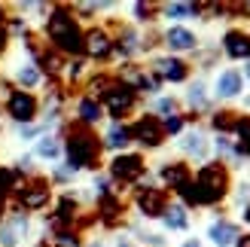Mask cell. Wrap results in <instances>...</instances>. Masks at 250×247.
<instances>
[{
  "label": "cell",
  "mask_w": 250,
  "mask_h": 247,
  "mask_svg": "<svg viewBox=\"0 0 250 247\" xmlns=\"http://www.w3.org/2000/svg\"><path fill=\"white\" fill-rule=\"evenodd\" d=\"M98 101H101V107H104L107 122H131L144 110V98L134 89H128L125 82H119V80H113V85H110Z\"/></svg>",
  "instance_id": "8"
},
{
  "label": "cell",
  "mask_w": 250,
  "mask_h": 247,
  "mask_svg": "<svg viewBox=\"0 0 250 247\" xmlns=\"http://www.w3.org/2000/svg\"><path fill=\"white\" fill-rule=\"evenodd\" d=\"M192 223H195V217H192V211L186 205H180L177 199H171V205L165 207V214L159 217V226H162V232L171 238V235H189L192 232Z\"/></svg>",
  "instance_id": "20"
},
{
  "label": "cell",
  "mask_w": 250,
  "mask_h": 247,
  "mask_svg": "<svg viewBox=\"0 0 250 247\" xmlns=\"http://www.w3.org/2000/svg\"><path fill=\"white\" fill-rule=\"evenodd\" d=\"M159 21H165V24H189V21H198V3H192V0H162Z\"/></svg>",
  "instance_id": "22"
},
{
  "label": "cell",
  "mask_w": 250,
  "mask_h": 247,
  "mask_svg": "<svg viewBox=\"0 0 250 247\" xmlns=\"http://www.w3.org/2000/svg\"><path fill=\"white\" fill-rule=\"evenodd\" d=\"M208 82H210V95H214L217 107H232V104H238L247 95V82L241 77L238 64H223Z\"/></svg>",
  "instance_id": "11"
},
{
  "label": "cell",
  "mask_w": 250,
  "mask_h": 247,
  "mask_svg": "<svg viewBox=\"0 0 250 247\" xmlns=\"http://www.w3.org/2000/svg\"><path fill=\"white\" fill-rule=\"evenodd\" d=\"M37 31H40L43 43H46L49 49H55L58 55H64V58L83 55V34H85V28L77 21L70 3H52L46 21H43Z\"/></svg>",
  "instance_id": "3"
},
{
  "label": "cell",
  "mask_w": 250,
  "mask_h": 247,
  "mask_svg": "<svg viewBox=\"0 0 250 247\" xmlns=\"http://www.w3.org/2000/svg\"><path fill=\"white\" fill-rule=\"evenodd\" d=\"M55 195L58 192L52 189V183L46 180V174H37V177H24L19 183L16 192H12V199H9V205L16 207V211L28 214V217H43V214H49Z\"/></svg>",
  "instance_id": "6"
},
{
  "label": "cell",
  "mask_w": 250,
  "mask_h": 247,
  "mask_svg": "<svg viewBox=\"0 0 250 247\" xmlns=\"http://www.w3.org/2000/svg\"><path fill=\"white\" fill-rule=\"evenodd\" d=\"M0 77H3V70H0Z\"/></svg>",
  "instance_id": "37"
},
{
  "label": "cell",
  "mask_w": 250,
  "mask_h": 247,
  "mask_svg": "<svg viewBox=\"0 0 250 247\" xmlns=\"http://www.w3.org/2000/svg\"><path fill=\"white\" fill-rule=\"evenodd\" d=\"M98 134H101L104 156H116V153H128V150H134V146H131L128 122H104V128L98 131Z\"/></svg>",
  "instance_id": "21"
},
{
  "label": "cell",
  "mask_w": 250,
  "mask_h": 247,
  "mask_svg": "<svg viewBox=\"0 0 250 247\" xmlns=\"http://www.w3.org/2000/svg\"><path fill=\"white\" fill-rule=\"evenodd\" d=\"M146 113H153L159 122H165L171 116H180L183 113V104H180V95H174V92H162L156 98H149V104L144 107Z\"/></svg>",
  "instance_id": "24"
},
{
  "label": "cell",
  "mask_w": 250,
  "mask_h": 247,
  "mask_svg": "<svg viewBox=\"0 0 250 247\" xmlns=\"http://www.w3.org/2000/svg\"><path fill=\"white\" fill-rule=\"evenodd\" d=\"M67 119L77 122V125H83V128H92V131H101L104 122H107L101 101H98V98H92V95H85V92H77V95H73V101H70V107H67Z\"/></svg>",
  "instance_id": "17"
},
{
  "label": "cell",
  "mask_w": 250,
  "mask_h": 247,
  "mask_svg": "<svg viewBox=\"0 0 250 247\" xmlns=\"http://www.w3.org/2000/svg\"><path fill=\"white\" fill-rule=\"evenodd\" d=\"M159 6L162 0L156 3V0H137V3H128V19L134 28L141 31H149V28H159Z\"/></svg>",
  "instance_id": "23"
},
{
  "label": "cell",
  "mask_w": 250,
  "mask_h": 247,
  "mask_svg": "<svg viewBox=\"0 0 250 247\" xmlns=\"http://www.w3.org/2000/svg\"><path fill=\"white\" fill-rule=\"evenodd\" d=\"M61 138H64V162L83 177H92L98 171H104V146H101V134L92 128H83L77 122H64L61 128Z\"/></svg>",
  "instance_id": "2"
},
{
  "label": "cell",
  "mask_w": 250,
  "mask_h": 247,
  "mask_svg": "<svg viewBox=\"0 0 250 247\" xmlns=\"http://www.w3.org/2000/svg\"><path fill=\"white\" fill-rule=\"evenodd\" d=\"M83 58L92 61L95 67H110L113 64V34L104 21L89 24L83 34Z\"/></svg>",
  "instance_id": "14"
},
{
  "label": "cell",
  "mask_w": 250,
  "mask_h": 247,
  "mask_svg": "<svg viewBox=\"0 0 250 247\" xmlns=\"http://www.w3.org/2000/svg\"><path fill=\"white\" fill-rule=\"evenodd\" d=\"M149 171H153V177H156L159 186L165 192H171V195H177L186 183L192 180V165H186L183 159H177V156H165L162 162L149 165Z\"/></svg>",
  "instance_id": "16"
},
{
  "label": "cell",
  "mask_w": 250,
  "mask_h": 247,
  "mask_svg": "<svg viewBox=\"0 0 250 247\" xmlns=\"http://www.w3.org/2000/svg\"><path fill=\"white\" fill-rule=\"evenodd\" d=\"M144 64L162 80V85H186V82L195 77V70H192V64H189V58H177V55H168V52H156V55H149Z\"/></svg>",
  "instance_id": "15"
},
{
  "label": "cell",
  "mask_w": 250,
  "mask_h": 247,
  "mask_svg": "<svg viewBox=\"0 0 250 247\" xmlns=\"http://www.w3.org/2000/svg\"><path fill=\"white\" fill-rule=\"evenodd\" d=\"M241 77H244V82L250 85V58L244 61V64H241Z\"/></svg>",
  "instance_id": "34"
},
{
  "label": "cell",
  "mask_w": 250,
  "mask_h": 247,
  "mask_svg": "<svg viewBox=\"0 0 250 247\" xmlns=\"http://www.w3.org/2000/svg\"><path fill=\"white\" fill-rule=\"evenodd\" d=\"M220 55L232 61V64H244V61L250 58V31L244 28V24H229L226 31L220 34Z\"/></svg>",
  "instance_id": "18"
},
{
  "label": "cell",
  "mask_w": 250,
  "mask_h": 247,
  "mask_svg": "<svg viewBox=\"0 0 250 247\" xmlns=\"http://www.w3.org/2000/svg\"><path fill=\"white\" fill-rule=\"evenodd\" d=\"M238 119H241V110H235V107H217L214 113L205 119V128L210 134H232L235 125H238Z\"/></svg>",
  "instance_id": "25"
},
{
  "label": "cell",
  "mask_w": 250,
  "mask_h": 247,
  "mask_svg": "<svg viewBox=\"0 0 250 247\" xmlns=\"http://www.w3.org/2000/svg\"><path fill=\"white\" fill-rule=\"evenodd\" d=\"M202 34L192 24H162L159 28V49L177 58H192L202 49Z\"/></svg>",
  "instance_id": "10"
},
{
  "label": "cell",
  "mask_w": 250,
  "mask_h": 247,
  "mask_svg": "<svg viewBox=\"0 0 250 247\" xmlns=\"http://www.w3.org/2000/svg\"><path fill=\"white\" fill-rule=\"evenodd\" d=\"M232 141H235V146H238V153L250 162V116L247 113H241L238 125H235V131H232Z\"/></svg>",
  "instance_id": "28"
},
{
  "label": "cell",
  "mask_w": 250,
  "mask_h": 247,
  "mask_svg": "<svg viewBox=\"0 0 250 247\" xmlns=\"http://www.w3.org/2000/svg\"><path fill=\"white\" fill-rule=\"evenodd\" d=\"M235 247H250V232H244V235L238 238V244H235Z\"/></svg>",
  "instance_id": "35"
},
{
  "label": "cell",
  "mask_w": 250,
  "mask_h": 247,
  "mask_svg": "<svg viewBox=\"0 0 250 247\" xmlns=\"http://www.w3.org/2000/svg\"><path fill=\"white\" fill-rule=\"evenodd\" d=\"M238 223H241V226H247V232H250V205H247L244 211L238 214Z\"/></svg>",
  "instance_id": "32"
},
{
  "label": "cell",
  "mask_w": 250,
  "mask_h": 247,
  "mask_svg": "<svg viewBox=\"0 0 250 247\" xmlns=\"http://www.w3.org/2000/svg\"><path fill=\"white\" fill-rule=\"evenodd\" d=\"M6 19H9V3H0V28L6 24Z\"/></svg>",
  "instance_id": "33"
},
{
  "label": "cell",
  "mask_w": 250,
  "mask_h": 247,
  "mask_svg": "<svg viewBox=\"0 0 250 247\" xmlns=\"http://www.w3.org/2000/svg\"><path fill=\"white\" fill-rule=\"evenodd\" d=\"M110 241H113V247H141V244H137V241H134V238H131L125 229H119V232H110Z\"/></svg>",
  "instance_id": "29"
},
{
  "label": "cell",
  "mask_w": 250,
  "mask_h": 247,
  "mask_svg": "<svg viewBox=\"0 0 250 247\" xmlns=\"http://www.w3.org/2000/svg\"><path fill=\"white\" fill-rule=\"evenodd\" d=\"M128 131H131V146H134L137 153H144V156L162 153L171 144L165 128H162V122L153 113H146V110H141V113L128 122Z\"/></svg>",
  "instance_id": "9"
},
{
  "label": "cell",
  "mask_w": 250,
  "mask_h": 247,
  "mask_svg": "<svg viewBox=\"0 0 250 247\" xmlns=\"http://www.w3.org/2000/svg\"><path fill=\"white\" fill-rule=\"evenodd\" d=\"M40 134H46V125L40 119L31 122V125H16V128H9V144H19V146H31Z\"/></svg>",
  "instance_id": "26"
},
{
  "label": "cell",
  "mask_w": 250,
  "mask_h": 247,
  "mask_svg": "<svg viewBox=\"0 0 250 247\" xmlns=\"http://www.w3.org/2000/svg\"><path fill=\"white\" fill-rule=\"evenodd\" d=\"M174 247H205V241L198 238V235H186L180 244H174Z\"/></svg>",
  "instance_id": "31"
},
{
  "label": "cell",
  "mask_w": 250,
  "mask_h": 247,
  "mask_svg": "<svg viewBox=\"0 0 250 247\" xmlns=\"http://www.w3.org/2000/svg\"><path fill=\"white\" fill-rule=\"evenodd\" d=\"M244 235V226L238 223V217L226 214V207H217V211H210L208 223H205V238L210 247H235L238 238Z\"/></svg>",
  "instance_id": "13"
},
{
  "label": "cell",
  "mask_w": 250,
  "mask_h": 247,
  "mask_svg": "<svg viewBox=\"0 0 250 247\" xmlns=\"http://www.w3.org/2000/svg\"><path fill=\"white\" fill-rule=\"evenodd\" d=\"M180 104H183V113L192 122H205L210 113H214L217 104H214V95H210L208 77H192L186 82L183 92H180Z\"/></svg>",
  "instance_id": "12"
},
{
  "label": "cell",
  "mask_w": 250,
  "mask_h": 247,
  "mask_svg": "<svg viewBox=\"0 0 250 247\" xmlns=\"http://www.w3.org/2000/svg\"><path fill=\"white\" fill-rule=\"evenodd\" d=\"M226 205H232L235 211H244V207L250 205V174L244 177V174H238L235 177V183H232V192H229V202Z\"/></svg>",
  "instance_id": "27"
},
{
  "label": "cell",
  "mask_w": 250,
  "mask_h": 247,
  "mask_svg": "<svg viewBox=\"0 0 250 247\" xmlns=\"http://www.w3.org/2000/svg\"><path fill=\"white\" fill-rule=\"evenodd\" d=\"M28 153L37 159V165L46 171L58 162H64V138H61V131H46L28 146Z\"/></svg>",
  "instance_id": "19"
},
{
  "label": "cell",
  "mask_w": 250,
  "mask_h": 247,
  "mask_svg": "<svg viewBox=\"0 0 250 247\" xmlns=\"http://www.w3.org/2000/svg\"><path fill=\"white\" fill-rule=\"evenodd\" d=\"M9 52H12V40L6 37V31L0 28V64L6 61V55H9Z\"/></svg>",
  "instance_id": "30"
},
{
  "label": "cell",
  "mask_w": 250,
  "mask_h": 247,
  "mask_svg": "<svg viewBox=\"0 0 250 247\" xmlns=\"http://www.w3.org/2000/svg\"><path fill=\"white\" fill-rule=\"evenodd\" d=\"M104 174L113 180V186H116L122 195H128L137 183H144V177L149 174V159H146L144 153H137V150L107 156Z\"/></svg>",
  "instance_id": "5"
},
{
  "label": "cell",
  "mask_w": 250,
  "mask_h": 247,
  "mask_svg": "<svg viewBox=\"0 0 250 247\" xmlns=\"http://www.w3.org/2000/svg\"><path fill=\"white\" fill-rule=\"evenodd\" d=\"M174 144V153H177V159H183L186 165H205L214 159V138H210V131L205 128V122H192L189 128H186Z\"/></svg>",
  "instance_id": "7"
},
{
  "label": "cell",
  "mask_w": 250,
  "mask_h": 247,
  "mask_svg": "<svg viewBox=\"0 0 250 247\" xmlns=\"http://www.w3.org/2000/svg\"><path fill=\"white\" fill-rule=\"evenodd\" d=\"M174 195L165 192L156 183L153 171L144 177V183H137V186L128 192V211L134 220H141V223H159V217L165 214V207L171 205Z\"/></svg>",
  "instance_id": "4"
},
{
  "label": "cell",
  "mask_w": 250,
  "mask_h": 247,
  "mask_svg": "<svg viewBox=\"0 0 250 247\" xmlns=\"http://www.w3.org/2000/svg\"><path fill=\"white\" fill-rule=\"evenodd\" d=\"M232 183H235L232 171L217 159H210V162L192 168V180L174 199L186 205L189 211H217V207H226Z\"/></svg>",
  "instance_id": "1"
},
{
  "label": "cell",
  "mask_w": 250,
  "mask_h": 247,
  "mask_svg": "<svg viewBox=\"0 0 250 247\" xmlns=\"http://www.w3.org/2000/svg\"><path fill=\"white\" fill-rule=\"evenodd\" d=\"M28 247H52V244H49L46 238H37V241H34V244H28Z\"/></svg>",
  "instance_id": "36"
}]
</instances>
